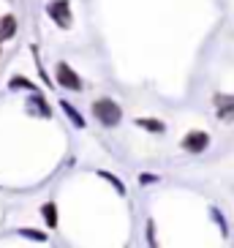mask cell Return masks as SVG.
<instances>
[{
	"label": "cell",
	"instance_id": "10",
	"mask_svg": "<svg viewBox=\"0 0 234 248\" xmlns=\"http://www.w3.org/2000/svg\"><path fill=\"white\" fill-rule=\"evenodd\" d=\"M98 175H101L103 180H109L112 186H115V188H117V194H123V197H125V186H123V183H120V180H117L115 175H109V172H98Z\"/></svg>",
	"mask_w": 234,
	"mask_h": 248
},
{
	"label": "cell",
	"instance_id": "12",
	"mask_svg": "<svg viewBox=\"0 0 234 248\" xmlns=\"http://www.w3.org/2000/svg\"><path fill=\"white\" fill-rule=\"evenodd\" d=\"M11 88H22V90H33L36 85L33 82H28V79H22V77H16V79H11Z\"/></svg>",
	"mask_w": 234,
	"mask_h": 248
},
{
	"label": "cell",
	"instance_id": "4",
	"mask_svg": "<svg viewBox=\"0 0 234 248\" xmlns=\"http://www.w3.org/2000/svg\"><path fill=\"white\" fill-rule=\"evenodd\" d=\"M207 145H210V134H205V131H190L183 139V147L188 153H205Z\"/></svg>",
	"mask_w": 234,
	"mask_h": 248
},
{
	"label": "cell",
	"instance_id": "11",
	"mask_svg": "<svg viewBox=\"0 0 234 248\" xmlns=\"http://www.w3.org/2000/svg\"><path fill=\"white\" fill-rule=\"evenodd\" d=\"M19 234H22V237H30V240H38V243L46 240V234L44 232H36V229H19Z\"/></svg>",
	"mask_w": 234,
	"mask_h": 248
},
{
	"label": "cell",
	"instance_id": "15",
	"mask_svg": "<svg viewBox=\"0 0 234 248\" xmlns=\"http://www.w3.org/2000/svg\"><path fill=\"white\" fill-rule=\"evenodd\" d=\"M155 180H158L155 175H142V183H155Z\"/></svg>",
	"mask_w": 234,
	"mask_h": 248
},
{
	"label": "cell",
	"instance_id": "2",
	"mask_svg": "<svg viewBox=\"0 0 234 248\" xmlns=\"http://www.w3.org/2000/svg\"><path fill=\"white\" fill-rule=\"evenodd\" d=\"M46 14L52 16V22H58L63 30L71 28V3L68 0H52L46 6Z\"/></svg>",
	"mask_w": 234,
	"mask_h": 248
},
{
	"label": "cell",
	"instance_id": "14",
	"mask_svg": "<svg viewBox=\"0 0 234 248\" xmlns=\"http://www.w3.org/2000/svg\"><path fill=\"white\" fill-rule=\"evenodd\" d=\"M33 107H36V109L41 112V115H44V117H52V112L46 109V104H44V98H33Z\"/></svg>",
	"mask_w": 234,
	"mask_h": 248
},
{
	"label": "cell",
	"instance_id": "1",
	"mask_svg": "<svg viewBox=\"0 0 234 248\" xmlns=\"http://www.w3.org/2000/svg\"><path fill=\"white\" fill-rule=\"evenodd\" d=\"M93 115H95V120L101 125H106V128H115V125L123 120L120 104L112 101V98H98V101H93Z\"/></svg>",
	"mask_w": 234,
	"mask_h": 248
},
{
	"label": "cell",
	"instance_id": "13",
	"mask_svg": "<svg viewBox=\"0 0 234 248\" xmlns=\"http://www.w3.org/2000/svg\"><path fill=\"white\" fill-rule=\"evenodd\" d=\"M210 213H212V218L218 221V226H220V232H223V234H229V226H226V221H223V216H220V213L215 210V207H212Z\"/></svg>",
	"mask_w": 234,
	"mask_h": 248
},
{
	"label": "cell",
	"instance_id": "5",
	"mask_svg": "<svg viewBox=\"0 0 234 248\" xmlns=\"http://www.w3.org/2000/svg\"><path fill=\"white\" fill-rule=\"evenodd\" d=\"M136 125L145 128V131H150V134H163L166 131V125H163L161 120H153V117H136Z\"/></svg>",
	"mask_w": 234,
	"mask_h": 248
},
{
	"label": "cell",
	"instance_id": "6",
	"mask_svg": "<svg viewBox=\"0 0 234 248\" xmlns=\"http://www.w3.org/2000/svg\"><path fill=\"white\" fill-rule=\"evenodd\" d=\"M14 33H16V19L14 16H3V19H0V41L11 38Z\"/></svg>",
	"mask_w": 234,
	"mask_h": 248
},
{
	"label": "cell",
	"instance_id": "7",
	"mask_svg": "<svg viewBox=\"0 0 234 248\" xmlns=\"http://www.w3.org/2000/svg\"><path fill=\"white\" fill-rule=\"evenodd\" d=\"M60 109L66 112V115H68V120H71V123L76 125V128H85V117H82L79 112L73 109V107H71L68 101H60Z\"/></svg>",
	"mask_w": 234,
	"mask_h": 248
},
{
	"label": "cell",
	"instance_id": "9",
	"mask_svg": "<svg viewBox=\"0 0 234 248\" xmlns=\"http://www.w3.org/2000/svg\"><path fill=\"white\" fill-rule=\"evenodd\" d=\"M218 117H220V120H232V117H234V101L223 104V107L218 109Z\"/></svg>",
	"mask_w": 234,
	"mask_h": 248
},
{
	"label": "cell",
	"instance_id": "3",
	"mask_svg": "<svg viewBox=\"0 0 234 248\" xmlns=\"http://www.w3.org/2000/svg\"><path fill=\"white\" fill-rule=\"evenodd\" d=\"M58 82H60V88H66V90H82V79L76 77V71L68 63H58Z\"/></svg>",
	"mask_w": 234,
	"mask_h": 248
},
{
	"label": "cell",
	"instance_id": "8",
	"mask_svg": "<svg viewBox=\"0 0 234 248\" xmlns=\"http://www.w3.org/2000/svg\"><path fill=\"white\" fill-rule=\"evenodd\" d=\"M41 216H44V221H46V226H58V207H55V202H46L44 207H41Z\"/></svg>",
	"mask_w": 234,
	"mask_h": 248
}]
</instances>
